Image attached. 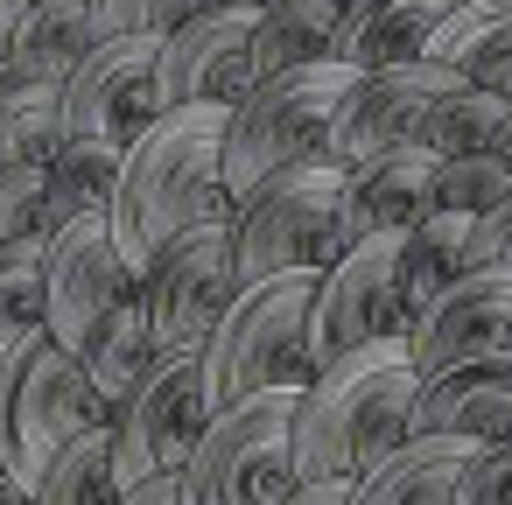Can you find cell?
Wrapping results in <instances>:
<instances>
[{
  "instance_id": "obj_29",
  "label": "cell",
  "mask_w": 512,
  "mask_h": 505,
  "mask_svg": "<svg viewBox=\"0 0 512 505\" xmlns=\"http://www.w3.org/2000/svg\"><path fill=\"white\" fill-rule=\"evenodd\" d=\"M463 505H512V442L477 449V463L463 477Z\"/></svg>"
},
{
  "instance_id": "obj_4",
  "label": "cell",
  "mask_w": 512,
  "mask_h": 505,
  "mask_svg": "<svg viewBox=\"0 0 512 505\" xmlns=\"http://www.w3.org/2000/svg\"><path fill=\"white\" fill-rule=\"evenodd\" d=\"M344 183L351 169L337 162H309L288 169L274 183H260L253 197L232 204V239H239V281H288V274H330L351 246H344Z\"/></svg>"
},
{
  "instance_id": "obj_24",
  "label": "cell",
  "mask_w": 512,
  "mask_h": 505,
  "mask_svg": "<svg viewBox=\"0 0 512 505\" xmlns=\"http://www.w3.org/2000/svg\"><path fill=\"white\" fill-rule=\"evenodd\" d=\"M64 155V92L57 85H0V176L8 169H57Z\"/></svg>"
},
{
  "instance_id": "obj_26",
  "label": "cell",
  "mask_w": 512,
  "mask_h": 505,
  "mask_svg": "<svg viewBox=\"0 0 512 505\" xmlns=\"http://www.w3.org/2000/svg\"><path fill=\"white\" fill-rule=\"evenodd\" d=\"M36 505H127L120 463H113V421H99L92 435H78L36 484Z\"/></svg>"
},
{
  "instance_id": "obj_13",
  "label": "cell",
  "mask_w": 512,
  "mask_h": 505,
  "mask_svg": "<svg viewBox=\"0 0 512 505\" xmlns=\"http://www.w3.org/2000/svg\"><path fill=\"white\" fill-rule=\"evenodd\" d=\"M470 78L442 71V64H407V71H372L358 78V92L344 99L337 113V134H330V162L337 169H365L393 148H421V127L435 120V106L449 92H463Z\"/></svg>"
},
{
  "instance_id": "obj_6",
  "label": "cell",
  "mask_w": 512,
  "mask_h": 505,
  "mask_svg": "<svg viewBox=\"0 0 512 505\" xmlns=\"http://www.w3.org/2000/svg\"><path fill=\"white\" fill-rule=\"evenodd\" d=\"M99 421H113V414L92 393L85 365L57 337H36L29 351H15L8 372H0V470H8L29 498H36L43 470L78 435H92Z\"/></svg>"
},
{
  "instance_id": "obj_17",
  "label": "cell",
  "mask_w": 512,
  "mask_h": 505,
  "mask_svg": "<svg viewBox=\"0 0 512 505\" xmlns=\"http://www.w3.org/2000/svg\"><path fill=\"white\" fill-rule=\"evenodd\" d=\"M435 176H442V155H428V148H393V155L351 169V183H344V246L414 232L428 218Z\"/></svg>"
},
{
  "instance_id": "obj_20",
  "label": "cell",
  "mask_w": 512,
  "mask_h": 505,
  "mask_svg": "<svg viewBox=\"0 0 512 505\" xmlns=\"http://www.w3.org/2000/svg\"><path fill=\"white\" fill-rule=\"evenodd\" d=\"M92 0H22V29H15V78L29 85H71L92 64Z\"/></svg>"
},
{
  "instance_id": "obj_14",
  "label": "cell",
  "mask_w": 512,
  "mask_h": 505,
  "mask_svg": "<svg viewBox=\"0 0 512 505\" xmlns=\"http://www.w3.org/2000/svg\"><path fill=\"white\" fill-rule=\"evenodd\" d=\"M414 372L421 379H449L463 365H484L498 351H512V267H484L449 281L407 330Z\"/></svg>"
},
{
  "instance_id": "obj_1",
  "label": "cell",
  "mask_w": 512,
  "mask_h": 505,
  "mask_svg": "<svg viewBox=\"0 0 512 505\" xmlns=\"http://www.w3.org/2000/svg\"><path fill=\"white\" fill-rule=\"evenodd\" d=\"M225 141H232V113L225 106H183V113H162L127 169H120V190H113V239L127 253L134 274L155 267V253L169 239H183L190 225L232 211V190H225Z\"/></svg>"
},
{
  "instance_id": "obj_32",
  "label": "cell",
  "mask_w": 512,
  "mask_h": 505,
  "mask_svg": "<svg viewBox=\"0 0 512 505\" xmlns=\"http://www.w3.org/2000/svg\"><path fill=\"white\" fill-rule=\"evenodd\" d=\"M351 491H358V484H302L288 505H351Z\"/></svg>"
},
{
  "instance_id": "obj_2",
  "label": "cell",
  "mask_w": 512,
  "mask_h": 505,
  "mask_svg": "<svg viewBox=\"0 0 512 505\" xmlns=\"http://www.w3.org/2000/svg\"><path fill=\"white\" fill-rule=\"evenodd\" d=\"M421 372L407 344H379L344 358L337 372H323L302 393L295 414V463L302 484H358L372 477L386 456H400L421 428Z\"/></svg>"
},
{
  "instance_id": "obj_33",
  "label": "cell",
  "mask_w": 512,
  "mask_h": 505,
  "mask_svg": "<svg viewBox=\"0 0 512 505\" xmlns=\"http://www.w3.org/2000/svg\"><path fill=\"white\" fill-rule=\"evenodd\" d=\"M127 505H183V477H169V484H148V491H127Z\"/></svg>"
},
{
  "instance_id": "obj_8",
  "label": "cell",
  "mask_w": 512,
  "mask_h": 505,
  "mask_svg": "<svg viewBox=\"0 0 512 505\" xmlns=\"http://www.w3.org/2000/svg\"><path fill=\"white\" fill-rule=\"evenodd\" d=\"M295 414H302V393H274L260 407L218 414L204 449L183 470V505H288L302 491Z\"/></svg>"
},
{
  "instance_id": "obj_23",
  "label": "cell",
  "mask_w": 512,
  "mask_h": 505,
  "mask_svg": "<svg viewBox=\"0 0 512 505\" xmlns=\"http://www.w3.org/2000/svg\"><path fill=\"white\" fill-rule=\"evenodd\" d=\"M78 218H92V211L78 204V190L64 183V169H8V176H0V253L50 246Z\"/></svg>"
},
{
  "instance_id": "obj_34",
  "label": "cell",
  "mask_w": 512,
  "mask_h": 505,
  "mask_svg": "<svg viewBox=\"0 0 512 505\" xmlns=\"http://www.w3.org/2000/svg\"><path fill=\"white\" fill-rule=\"evenodd\" d=\"M0 505H29V491H22V484H15L8 470H0Z\"/></svg>"
},
{
  "instance_id": "obj_31",
  "label": "cell",
  "mask_w": 512,
  "mask_h": 505,
  "mask_svg": "<svg viewBox=\"0 0 512 505\" xmlns=\"http://www.w3.org/2000/svg\"><path fill=\"white\" fill-rule=\"evenodd\" d=\"M15 29H22V0H0V85H15Z\"/></svg>"
},
{
  "instance_id": "obj_12",
  "label": "cell",
  "mask_w": 512,
  "mask_h": 505,
  "mask_svg": "<svg viewBox=\"0 0 512 505\" xmlns=\"http://www.w3.org/2000/svg\"><path fill=\"white\" fill-rule=\"evenodd\" d=\"M127 302H141V274L127 267L113 225H106V218L64 225V232L50 239V337H57L71 358H85V351L99 344V330H106Z\"/></svg>"
},
{
  "instance_id": "obj_5",
  "label": "cell",
  "mask_w": 512,
  "mask_h": 505,
  "mask_svg": "<svg viewBox=\"0 0 512 505\" xmlns=\"http://www.w3.org/2000/svg\"><path fill=\"white\" fill-rule=\"evenodd\" d=\"M351 92H358V71H344V64H309V71H288V78L260 85L232 113V141H225L232 204L253 197L260 183L288 176V169L330 162V134H337V113H344Z\"/></svg>"
},
{
  "instance_id": "obj_28",
  "label": "cell",
  "mask_w": 512,
  "mask_h": 505,
  "mask_svg": "<svg viewBox=\"0 0 512 505\" xmlns=\"http://www.w3.org/2000/svg\"><path fill=\"white\" fill-rule=\"evenodd\" d=\"M512 211V162L505 155H470V162H442L428 218H463V225H491Z\"/></svg>"
},
{
  "instance_id": "obj_3",
  "label": "cell",
  "mask_w": 512,
  "mask_h": 505,
  "mask_svg": "<svg viewBox=\"0 0 512 505\" xmlns=\"http://www.w3.org/2000/svg\"><path fill=\"white\" fill-rule=\"evenodd\" d=\"M316 288H323V274H288V281H260L232 302V316L204 344L211 414H239V407H260L274 393L316 386V358H309Z\"/></svg>"
},
{
  "instance_id": "obj_25",
  "label": "cell",
  "mask_w": 512,
  "mask_h": 505,
  "mask_svg": "<svg viewBox=\"0 0 512 505\" xmlns=\"http://www.w3.org/2000/svg\"><path fill=\"white\" fill-rule=\"evenodd\" d=\"M50 337V246H15L0 253V372Z\"/></svg>"
},
{
  "instance_id": "obj_7",
  "label": "cell",
  "mask_w": 512,
  "mask_h": 505,
  "mask_svg": "<svg viewBox=\"0 0 512 505\" xmlns=\"http://www.w3.org/2000/svg\"><path fill=\"white\" fill-rule=\"evenodd\" d=\"M407 239H414V232L365 239V246H351V253L323 274V288H316V330H309L316 379L337 372V365L358 358V351L407 344V330H414V316H421Z\"/></svg>"
},
{
  "instance_id": "obj_22",
  "label": "cell",
  "mask_w": 512,
  "mask_h": 505,
  "mask_svg": "<svg viewBox=\"0 0 512 505\" xmlns=\"http://www.w3.org/2000/svg\"><path fill=\"white\" fill-rule=\"evenodd\" d=\"M428 64H442V71L470 78L477 92H498L512 106V0H456V15L442 22Z\"/></svg>"
},
{
  "instance_id": "obj_35",
  "label": "cell",
  "mask_w": 512,
  "mask_h": 505,
  "mask_svg": "<svg viewBox=\"0 0 512 505\" xmlns=\"http://www.w3.org/2000/svg\"><path fill=\"white\" fill-rule=\"evenodd\" d=\"M498 155H505V162H512V127H505V141H498Z\"/></svg>"
},
{
  "instance_id": "obj_15",
  "label": "cell",
  "mask_w": 512,
  "mask_h": 505,
  "mask_svg": "<svg viewBox=\"0 0 512 505\" xmlns=\"http://www.w3.org/2000/svg\"><path fill=\"white\" fill-rule=\"evenodd\" d=\"M253 36H260V8H204L183 36L162 43V106H225L239 113L253 99Z\"/></svg>"
},
{
  "instance_id": "obj_18",
  "label": "cell",
  "mask_w": 512,
  "mask_h": 505,
  "mask_svg": "<svg viewBox=\"0 0 512 505\" xmlns=\"http://www.w3.org/2000/svg\"><path fill=\"white\" fill-rule=\"evenodd\" d=\"M414 428L421 435H456V442H477V449L512 442V351H498L484 365H463L449 379H428Z\"/></svg>"
},
{
  "instance_id": "obj_16",
  "label": "cell",
  "mask_w": 512,
  "mask_h": 505,
  "mask_svg": "<svg viewBox=\"0 0 512 505\" xmlns=\"http://www.w3.org/2000/svg\"><path fill=\"white\" fill-rule=\"evenodd\" d=\"M449 15H456V0H358V8L344 15V29H337L330 64H344L358 78L428 64Z\"/></svg>"
},
{
  "instance_id": "obj_36",
  "label": "cell",
  "mask_w": 512,
  "mask_h": 505,
  "mask_svg": "<svg viewBox=\"0 0 512 505\" xmlns=\"http://www.w3.org/2000/svg\"><path fill=\"white\" fill-rule=\"evenodd\" d=\"M29 505H36V498H29Z\"/></svg>"
},
{
  "instance_id": "obj_19",
  "label": "cell",
  "mask_w": 512,
  "mask_h": 505,
  "mask_svg": "<svg viewBox=\"0 0 512 505\" xmlns=\"http://www.w3.org/2000/svg\"><path fill=\"white\" fill-rule=\"evenodd\" d=\"M470 463H477V442H456V435H414L400 456H386L372 477H358L351 505H463Z\"/></svg>"
},
{
  "instance_id": "obj_30",
  "label": "cell",
  "mask_w": 512,
  "mask_h": 505,
  "mask_svg": "<svg viewBox=\"0 0 512 505\" xmlns=\"http://www.w3.org/2000/svg\"><path fill=\"white\" fill-rule=\"evenodd\" d=\"M484 267H512V211L491 218V225L477 232V246H470V274H484Z\"/></svg>"
},
{
  "instance_id": "obj_9",
  "label": "cell",
  "mask_w": 512,
  "mask_h": 505,
  "mask_svg": "<svg viewBox=\"0 0 512 505\" xmlns=\"http://www.w3.org/2000/svg\"><path fill=\"white\" fill-rule=\"evenodd\" d=\"M246 295L239 281V239H232V211L190 225L183 239H169L155 253V267L141 274V302L155 323L162 358L169 351H204L218 337V323L232 316V302Z\"/></svg>"
},
{
  "instance_id": "obj_11",
  "label": "cell",
  "mask_w": 512,
  "mask_h": 505,
  "mask_svg": "<svg viewBox=\"0 0 512 505\" xmlns=\"http://www.w3.org/2000/svg\"><path fill=\"white\" fill-rule=\"evenodd\" d=\"M162 43L155 36H127V43H99L92 64L64 85V141L71 148H106V155H134V141L162 120Z\"/></svg>"
},
{
  "instance_id": "obj_27",
  "label": "cell",
  "mask_w": 512,
  "mask_h": 505,
  "mask_svg": "<svg viewBox=\"0 0 512 505\" xmlns=\"http://www.w3.org/2000/svg\"><path fill=\"white\" fill-rule=\"evenodd\" d=\"M505 127H512V106H505L498 92L463 85V92H449V99L435 106V120L421 127V148L442 155V162H470V155H498Z\"/></svg>"
},
{
  "instance_id": "obj_21",
  "label": "cell",
  "mask_w": 512,
  "mask_h": 505,
  "mask_svg": "<svg viewBox=\"0 0 512 505\" xmlns=\"http://www.w3.org/2000/svg\"><path fill=\"white\" fill-rule=\"evenodd\" d=\"M344 0H260V36H253V78L274 85L288 71L330 64L337 29H344ZM253 85V92H260Z\"/></svg>"
},
{
  "instance_id": "obj_10",
  "label": "cell",
  "mask_w": 512,
  "mask_h": 505,
  "mask_svg": "<svg viewBox=\"0 0 512 505\" xmlns=\"http://www.w3.org/2000/svg\"><path fill=\"white\" fill-rule=\"evenodd\" d=\"M211 393H204V351H169L148 386L113 414V463H120V484L127 491H148V484H169L190 470V456L204 449L211 435Z\"/></svg>"
}]
</instances>
